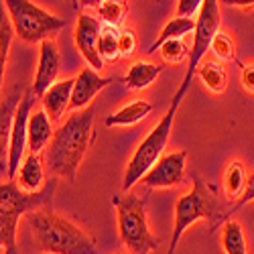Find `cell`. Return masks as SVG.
<instances>
[{
    "instance_id": "obj_1",
    "label": "cell",
    "mask_w": 254,
    "mask_h": 254,
    "mask_svg": "<svg viewBox=\"0 0 254 254\" xmlns=\"http://www.w3.org/2000/svg\"><path fill=\"white\" fill-rule=\"evenodd\" d=\"M98 116V106L92 104L86 110L73 112L65 124H61L53 132L49 149L45 155L47 171L57 179L75 181L81 161L96 140L94 120Z\"/></svg>"
},
{
    "instance_id": "obj_2",
    "label": "cell",
    "mask_w": 254,
    "mask_h": 254,
    "mask_svg": "<svg viewBox=\"0 0 254 254\" xmlns=\"http://www.w3.org/2000/svg\"><path fill=\"white\" fill-rule=\"evenodd\" d=\"M27 224L37 248L45 254H100L98 242L86 230L55 214L51 207L29 211Z\"/></svg>"
},
{
    "instance_id": "obj_3",
    "label": "cell",
    "mask_w": 254,
    "mask_h": 254,
    "mask_svg": "<svg viewBox=\"0 0 254 254\" xmlns=\"http://www.w3.org/2000/svg\"><path fill=\"white\" fill-rule=\"evenodd\" d=\"M191 81H193V73L185 71V77L181 81L179 90L175 92V96L171 98V104L167 108V114L157 122L155 128L146 134V138L138 144V149L134 151L132 159L126 165V171H124V179H122V191L128 193L130 187L136 185L146 173L153 169V165L163 157V151L169 142V136H171V130H173V124H175V118H177V112H179V106L185 98V94L191 88Z\"/></svg>"
},
{
    "instance_id": "obj_4",
    "label": "cell",
    "mask_w": 254,
    "mask_h": 254,
    "mask_svg": "<svg viewBox=\"0 0 254 254\" xmlns=\"http://www.w3.org/2000/svg\"><path fill=\"white\" fill-rule=\"evenodd\" d=\"M57 189V179L45 181V187L37 193H25L14 181L0 183V238L4 244V254H18L16 228L23 216L33 209L51 207Z\"/></svg>"
},
{
    "instance_id": "obj_5",
    "label": "cell",
    "mask_w": 254,
    "mask_h": 254,
    "mask_svg": "<svg viewBox=\"0 0 254 254\" xmlns=\"http://www.w3.org/2000/svg\"><path fill=\"white\" fill-rule=\"evenodd\" d=\"M191 181H193L191 191L185 193L183 197H179L175 203V224H173L171 242H169L167 254L177 252L183 232L195 222L207 220L211 230L220 228L224 207H222V201L218 197V189L214 185H207L201 179V175H197V173L191 175Z\"/></svg>"
},
{
    "instance_id": "obj_6",
    "label": "cell",
    "mask_w": 254,
    "mask_h": 254,
    "mask_svg": "<svg viewBox=\"0 0 254 254\" xmlns=\"http://www.w3.org/2000/svg\"><path fill=\"white\" fill-rule=\"evenodd\" d=\"M112 203L116 207L118 234L122 244L132 254H151L161 246V240L151 232L146 218V199L136 193L114 195Z\"/></svg>"
},
{
    "instance_id": "obj_7",
    "label": "cell",
    "mask_w": 254,
    "mask_h": 254,
    "mask_svg": "<svg viewBox=\"0 0 254 254\" xmlns=\"http://www.w3.org/2000/svg\"><path fill=\"white\" fill-rule=\"evenodd\" d=\"M4 8L12 23L14 35L25 43H43L57 31L65 29V20L51 14L29 0H4Z\"/></svg>"
},
{
    "instance_id": "obj_8",
    "label": "cell",
    "mask_w": 254,
    "mask_h": 254,
    "mask_svg": "<svg viewBox=\"0 0 254 254\" xmlns=\"http://www.w3.org/2000/svg\"><path fill=\"white\" fill-rule=\"evenodd\" d=\"M220 31V2L218 0H203L197 20H195V31H193V45L189 49L187 59V71L193 73L197 71L199 63L203 61V55L209 51V43L214 35Z\"/></svg>"
},
{
    "instance_id": "obj_9",
    "label": "cell",
    "mask_w": 254,
    "mask_h": 254,
    "mask_svg": "<svg viewBox=\"0 0 254 254\" xmlns=\"http://www.w3.org/2000/svg\"><path fill=\"white\" fill-rule=\"evenodd\" d=\"M35 104V94L29 88H25L23 100H20L16 114H14V122H12V130H10V142H8V181H14L18 167L25 159V149H27V128H29V118H31V110Z\"/></svg>"
},
{
    "instance_id": "obj_10",
    "label": "cell",
    "mask_w": 254,
    "mask_h": 254,
    "mask_svg": "<svg viewBox=\"0 0 254 254\" xmlns=\"http://www.w3.org/2000/svg\"><path fill=\"white\" fill-rule=\"evenodd\" d=\"M185 163H187V151L185 149L175 151V153H167L153 165V169L140 181L149 189L175 187L185 177Z\"/></svg>"
},
{
    "instance_id": "obj_11",
    "label": "cell",
    "mask_w": 254,
    "mask_h": 254,
    "mask_svg": "<svg viewBox=\"0 0 254 254\" xmlns=\"http://www.w3.org/2000/svg\"><path fill=\"white\" fill-rule=\"evenodd\" d=\"M102 31V23L90 12H79L77 14V25H75V47L81 53V57L88 61L90 69H104V61L98 55V37Z\"/></svg>"
},
{
    "instance_id": "obj_12",
    "label": "cell",
    "mask_w": 254,
    "mask_h": 254,
    "mask_svg": "<svg viewBox=\"0 0 254 254\" xmlns=\"http://www.w3.org/2000/svg\"><path fill=\"white\" fill-rule=\"evenodd\" d=\"M59 71H61L59 47L55 43V39H47L39 45V65H37L33 86H31L35 98H41L53 83H57Z\"/></svg>"
},
{
    "instance_id": "obj_13",
    "label": "cell",
    "mask_w": 254,
    "mask_h": 254,
    "mask_svg": "<svg viewBox=\"0 0 254 254\" xmlns=\"http://www.w3.org/2000/svg\"><path fill=\"white\" fill-rule=\"evenodd\" d=\"M25 94V86H14L2 100H0V179L8 177V142L14 114Z\"/></svg>"
},
{
    "instance_id": "obj_14",
    "label": "cell",
    "mask_w": 254,
    "mask_h": 254,
    "mask_svg": "<svg viewBox=\"0 0 254 254\" xmlns=\"http://www.w3.org/2000/svg\"><path fill=\"white\" fill-rule=\"evenodd\" d=\"M110 83H114V77H102L98 71H94L90 67H83L79 71V75L73 79V92H71L69 110H73V112L86 110L88 106L94 104V98L104 88H108Z\"/></svg>"
},
{
    "instance_id": "obj_15",
    "label": "cell",
    "mask_w": 254,
    "mask_h": 254,
    "mask_svg": "<svg viewBox=\"0 0 254 254\" xmlns=\"http://www.w3.org/2000/svg\"><path fill=\"white\" fill-rule=\"evenodd\" d=\"M71 92H73V79H61L41 96V104H43V112L49 116V120H59L63 114L69 110L71 102Z\"/></svg>"
},
{
    "instance_id": "obj_16",
    "label": "cell",
    "mask_w": 254,
    "mask_h": 254,
    "mask_svg": "<svg viewBox=\"0 0 254 254\" xmlns=\"http://www.w3.org/2000/svg\"><path fill=\"white\" fill-rule=\"evenodd\" d=\"M16 185L25 193H37L45 187V167L41 161V155H25L16 173Z\"/></svg>"
},
{
    "instance_id": "obj_17",
    "label": "cell",
    "mask_w": 254,
    "mask_h": 254,
    "mask_svg": "<svg viewBox=\"0 0 254 254\" xmlns=\"http://www.w3.org/2000/svg\"><path fill=\"white\" fill-rule=\"evenodd\" d=\"M53 124L49 120V116L43 110H37L31 114L29 118V128H27V146L29 153L33 155H41V151L51 142L53 138Z\"/></svg>"
},
{
    "instance_id": "obj_18",
    "label": "cell",
    "mask_w": 254,
    "mask_h": 254,
    "mask_svg": "<svg viewBox=\"0 0 254 254\" xmlns=\"http://www.w3.org/2000/svg\"><path fill=\"white\" fill-rule=\"evenodd\" d=\"M153 112V104L146 100H134L130 104L122 106L120 110L112 112L108 118L104 120V124L112 128V126H134L138 122H142L146 116Z\"/></svg>"
},
{
    "instance_id": "obj_19",
    "label": "cell",
    "mask_w": 254,
    "mask_h": 254,
    "mask_svg": "<svg viewBox=\"0 0 254 254\" xmlns=\"http://www.w3.org/2000/svg\"><path fill=\"white\" fill-rule=\"evenodd\" d=\"M163 67L157 63H149V61H136L130 65L128 73L124 75V86L132 90V92H140L146 90L149 86H153L155 79L161 75Z\"/></svg>"
},
{
    "instance_id": "obj_20",
    "label": "cell",
    "mask_w": 254,
    "mask_h": 254,
    "mask_svg": "<svg viewBox=\"0 0 254 254\" xmlns=\"http://www.w3.org/2000/svg\"><path fill=\"white\" fill-rule=\"evenodd\" d=\"M195 73L205 86V90H209L211 94H222L228 86V71L224 69L220 61H214V59L201 61Z\"/></svg>"
},
{
    "instance_id": "obj_21",
    "label": "cell",
    "mask_w": 254,
    "mask_h": 254,
    "mask_svg": "<svg viewBox=\"0 0 254 254\" xmlns=\"http://www.w3.org/2000/svg\"><path fill=\"white\" fill-rule=\"evenodd\" d=\"M246 181H248V175H246V167L240 163V161H232L228 167H226V171H224V193L226 197L232 201V203H236L242 193H244V189H246Z\"/></svg>"
},
{
    "instance_id": "obj_22",
    "label": "cell",
    "mask_w": 254,
    "mask_h": 254,
    "mask_svg": "<svg viewBox=\"0 0 254 254\" xmlns=\"http://www.w3.org/2000/svg\"><path fill=\"white\" fill-rule=\"evenodd\" d=\"M126 14H128V2L126 0H100L96 4V18L102 27L120 29Z\"/></svg>"
},
{
    "instance_id": "obj_23",
    "label": "cell",
    "mask_w": 254,
    "mask_h": 254,
    "mask_svg": "<svg viewBox=\"0 0 254 254\" xmlns=\"http://www.w3.org/2000/svg\"><path fill=\"white\" fill-rule=\"evenodd\" d=\"M193 31H195V20L193 18H179V16H175V18H171L165 25V29L161 31V35L157 37V41L149 47V51H146V53L153 55V53L159 51V47L163 43H167V41L183 39V37H187L189 33H193Z\"/></svg>"
},
{
    "instance_id": "obj_24",
    "label": "cell",
    "mask_w": 254,
    "mask_h": 254,
    "mask_svg": "<svg viewBox=\"0 0 254 254\" xmlns=\"http://www.w3.org/2000/svg\"><path fill=\"white\" fill-rule=\"evenodd\" d=\"M222 248H224L226 254H248L246 234H244V228L238 222L228 220L224 224V230H222Z\"/></svg>"
},
{
    "instance_id": "obj_25",
    "label": "cell",
    "mask_w": 254,
    "mask_h": 254,
    "mask_svg": "<svg viewBox=\"0 0 254 254\" xmlns=\"http://www.w3.org/2000/svg\"><path fill=\"white\" fill-rule=\"evenodd\" d=\"M14 39V29L4 8V2H0V92L4 86V71H6V59L10 51V43Z\"/></svg>"
},
{
    "instance_id": "obj_26",
    "label": "cell",
    "mask_w": 254,
    "mask_h": 254,
    "mask_svg": "<svg viewBox=\"0 0 254 254\" xmlns=\"http://www.w3.org/2000/svg\"><path fill=\"white\" fill-rule=\"evenodd\" d=\"M118 33L120 29L114 27H102L98 37V55L104 63H116L120 59L118 53Z\"/></svg>"
},
{
    "instance_id": "obj_27",
    "label": "cell",
    "mask_w": 254,
    "mask_h": 254,
    "mask_svg": "<svg viewBox=\"0 0 254 254\" xmlns=\"http://www.w3.org/2000/svg\"><path fill=\"white\" fill-rule=\"evenodd\" d=\"M209 51L218 61H236V41L228 31H218L209 43Z\"/></svg>"
},
{
    "instance_id": "obj_28",
    "label": "cell",
    "mask_w": 254,
    "mask_h": 254,
    "mask_svg": "<svg viewBox=\"0 0 254 254\" xmlns=\"http://www.w3.org/2000/svg\"><path fill=\"white\" fill-rule=\"evenodd\" d=\"M159 55L163 57L165 63H171V65H179V63L189 59V47L185 43V39H173L167 41L159 47Z\"/></svg>"
},
{
    "instance_id": "obj_29",
    "label": "cell",
    "mask_w": 254,
    "mask_h": 254,
    "mask_svg": "<svg viewBox=\"0 0 254 254\" xmlns=\"http://www.w3.org/2000/svg\"><path fill=\"white\" fill-rule=\"evenodd\" d=\"M250 201H254V173H250V175H248L246 189H244L242 197H240L236 203H232L230 207H226V209H224V216H222V220H220V226H224L228 220H232V216H234L238 209H242L246 203H250Z\"/></svg>"
},
{
    "instance_id": "obj_30",
    "label": "cell",
    "mask_w": 254,
    "mask_h": 254,
    "mask_svg": "<svg viewBox=\"0 0 254 254\" xmlns=\"http://www.w3.org/2000/svg\"><path fill=\"white\" fill-rule=\"evenodd\" d=\"M136 49H138L136 33L132 29H120V33H118V53H120V59H130L132 55H136Z\"/></svg>"
},
{
    "instance_id": "obj_31",
    "label": "cell",
    "mask_w": 254,
    "mask_h": 254,
    "mask_svg": "<svg viewBox=\"0 0 254 254\" xmlns=\"http://www.w3.org/2000/svg\"><path fill=\"white\" fill-rule=\"evenodd\" d=\"M201 0H179L177 2V16L179 18H193L199 14Z\"/></svg>"
},
{
    "instance_id": "obj_32",
    "label": "cell",
    "mask_w": 254,
    "mask_h": 254,
    "mask_svg": "<svg viewBox=\"0 0 254 254\" xmlns=\"http://www.w3.org/2000/svg\"><path fill=\"white\" fill-rule=\"evenodd\" d=\"M240 81H242V88H244L248 94H254V63H248V65H242V75H240Z\"/></svg>"
},
{
    "instance_id": "obj_33",
    "label": "cell",
    "mask_w": 254,
    "mask_h": 254,
    "mask_svg": "<svg viewBox=\"0 0 254 254\" xmlns=\"http://www.w3.org/2000/svg\"><path fill=\"white\" fill-rule=\"evenodd\" d=\"M230 6H234V8H242V10H250L254 8V2H236V0H230V2H226Z\"/></svg>"
}]
</instances>
